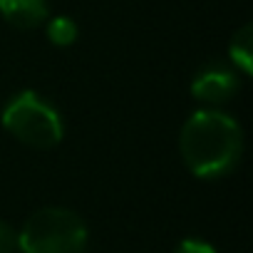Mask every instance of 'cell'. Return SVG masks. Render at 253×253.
<instances>
[{"label":"cell","mask_w":253,"mask_h":253,"mask_svg":"<svg viewBox=\"0 0 253 253\" xmlns=\"http://www.w3.org/2000/svg\"><path fill=\"white\" fill-rule=\"evenodd\" d=\"M3 129L20 144L47 152L65 139V119L60 109L35 89L15 92L0 112Z\"/></svg>","instance_id":"cell-2"},{"label":"cell","mask_w":253,"mask_h":253,"mask_svg":"<svg viewBox=\"0 0 253 253\" xmlns=\"http://www.w3.org/2000/svg\"><path fill=\"white\" fill-rule=\"evenodd\" d=\"M18 251V231L5 223V221H0V253H15Z\"/></svg>","instance_id":"cell-9"},{"label":"cell","mask_w":253,"mask_h":253,"mask_svg":"<svg viewBox=\"0 0 253 253\" xmlns=\"http://www.w3.org/2000/svg\"><path fill=\"white\" fill-rule=\"evenodd\" d=\"M228 60L241 77H251L253 72V25H243L233 33L228 42Z\"/></svg>","instance_id":"cell-6"},{"label":"cell","mask_w":253,"mask_h":253,"mask_svg":"<svg viewBox=\"0 0 253 253\" xmlns=\"http://www.w3.org/2000/svg\"><path fill=\"white\" fill-rule=\"evenodd\" d=\"M191 97L204 107H221L231 102L241 89V75L228 65H206L191 80Z\"/></svg>","instance_id":"cell-4"},{"label":"cell","mask_w":253,"mask_h":253,"mask_svg":"<svg viewBox=\"0 0 253 253\" xmlns=\"http://www.w3.org/2000/svg\"><path fill=\"white\" fill-rule=\"evenodd\" d=\"M174 253H218V251L213 243H209L204 238H184V241H179Z\"/></svg>","instance_id":"cell-8"},{"label":"cell","mask_w":253,"mask_h":253,"mask_svg":"<svg viewBox=\"0 0 253 253\" xmlns=\"http://www.w3.org/2000/svg\"><path fill=\"white\" fill-rule=\"evenodd\" d=\"M45 33H47V40L55 47H70L80 38L77 23L72 18H67V15H50L47 23H45Z\"/></svg>","instance_id":"cell-7"},{"label":"cell","mask_w":253,"mask_h":253,"mask_svg":"<svg viewBox=\"0 0 253 253\" xmlns=\"http://www.w3.org/2000/svg\"><path fill=\"white\" fill-rule=\"evenodd\" d=\"M89 228L84 218L65 206H45L28 216L18 231L20 253H87Z\"/></svg>","instance_id":"cell-3"},{"label":"cell","mask_w":253,"mask_h":253,"mask_svg":"<svg viewBox=\"0 0 253 253\" xmlns=\"http://www.w3.org/2000/svg\"><path fill=\"white\" fill-rule=\"evenodd\" d=\"M241 122L221 107H201L186 117L179 132V154L189 174L204 181L228 176L243 157Z\"/></svg>","instance_id":"cell-1"},{"label":"cell","mask_w":253,"mask_h":253,"mask_svg":"<svg viewBox=\"0 0 253 253\" xmlns=\"http://www.w3.org/2000/svg\"><path fill=\"white\" fill-rule=\"evenodd\" d=\"M50 15V0H0V18L15 30H35Z\"/></svg>","instance_id":"cell-5"}]
</instances>
